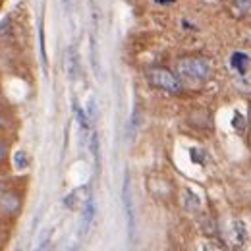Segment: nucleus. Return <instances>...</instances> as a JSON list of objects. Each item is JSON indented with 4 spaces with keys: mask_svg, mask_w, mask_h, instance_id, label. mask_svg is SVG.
Returning a JSON list of instances; mask_svg holds the SVG:
<instances>
[{
    "mask_svg": "<svg viewBox=\"0 0 251 251\" xmlns=\"http://www.w3.org/2000/svg\"><path fill=\"white\" fill-rule=\"evenodd\" d=\"M176 72L180 75V79H184L186 83H205L211 77V64L205 58L199 56H186L176 64Z\"/></svg>",
    "mask_w": 251,
    "mask_h": 251,
    "instance_id": "nucleus-1",
    "label": "nucleus"
},
{
    "mask_svg": "<svg viewBox=\"0 0 251 251\" xmlns=\"http://www.w3.org/2000/svg\"><path fill=\"white\" fill-rule=\"evenodd\" d=\"M147 81L160 91H166V93H180L182 91V81L180 77H176L170 70L166 68H151L147 72Z\"/></svg>",
    "mask_w": 251,
    "mask_h": 251,
    "instance_id": "nucleus-2",
    "label": "nucleus"
},
{
    "mask_svg": "<svg viewBox=\"0 0 251 251\" xmlns=\"http://www.w3.org/2000/svg\"><path fill=\"white\" fill-rule=\"evenodd\" d=\"M20 209V197L16 193L0 195V213L2 215H16Z\"/></svg>",
    "mask_w": 251,
    "mask_h": 251,
    "instance_id": "nucleus-3",
    "label": "nucleus"
},
{
    "mask_svg": "<svg viewBox=\"0 0 251 251\" xmlns=\"http://www.w3.org/2000/svg\"><path fill=\"white\" fill-rule=\"evenodd\" d=\"M250 64H251V58L248 52H240V50H238V52H234V54L230 56V66L236 70L238 75H244V74L248 72Z\"/></svg>",
    "mask_w": 251,
    "mask_h": 251,
    "instance_id": "nucleus-4",
    "label": "nucleus"
},
{
    "mask_svg": "<svg viewBox=\"0 0 251 251\" xmlns=\"http://www.w3.org/2000/svg\"><path fill=\"white\" fill-rule=\"evenodd\" d=\"M232 242L236 246H242L246 242V226H244V222H234L232 224Z\"/></svg>",
    "mask_w": 251,
    "mask_h": 251,
    "instance_id": "nucleus-5",
    "label": "nucleus"
},
{
    "mask_svg": "<svg viewBox=\"0 0 251 251\" xmlns=\"http://www.w3.org/2000/svg\"><path fill=\"white\" fill-rule=\"evenodd\" d=\"M184 201H186V209L188 211H195V209H199V199H197V195L191 191V189H186L184 191Z\"/></svg>",
    "mask_w": 251,
    "mask_h": 251,
    "instance_id": "nucleus-6",
    "label": "nucleus"
},
{
    "mask_svg": "<svg viewBox=\"0 0 251 251\" xmlns=\"http://www.w3.org/2000/svg\"><path fill=\"white\" fill-rule=\"evenodd\" d=\"M251 8V0H236L234 2V10L238 14H248Z\"/></svg>",
    "mask_w": 251,
    "mask_h": 251,
    "instance_id": "nucleus-7",
    "label": "nucleus"
},
{
    "mask_svg": "<svg viewBox=\"0 0 251 251\" xmlns=\"http://www.w3.org/2000/svg\"><path fill=\"white\" fill-rule=\"evenodd\" d=\"M244 120H246V118H244V116H240L238 112L234 114V126H236V129H238V131H242V129H244V126H246Z\"/></svg>",
    "mask_w": 251,
    "mask_h": 251,
    "instance_id": "nucleus-8",
    "label": "nucleus"
},
{
    "mask_svg": "<svg viewBox=\"0 0 251 251\" xmlns=\"http://www.w3.org/2000/svg\"><path fill=\"white\" fill-rule=\"evenodd\" d=\"M242 83H244L246 91H251V74H244L242 75Z\"/></svg>",
    "mask_w": 251,
    "mask_h": 251,
    "instance_id": "nucleus-9",
    "label": "nucleus"
},
{
    "mask_svg": "<svg viewBox=\"0 0 251 251\" xmlns=\"http://www.w3.org/2000/svg\"><path fill=\"white\" fill-rule=\"evenodd\" d=\"M6 155H8V145H6V141L0 139V162H4Z\"/></svg>",
    "mask_w": 251,
    "mask_h": 251,
    "instance_id": "nucleus-10",
    "label": "nucleus"
},
{
    "mask_svg": "<svg viewBox=\"0 0 251 251\" xmlns=\"http://www.w3.org/2000/svg\"><path fill=\"white\" fill-rule=\"evenodd\" d=\"M2 126H4V118H2V116H0V127H2Z\"/></svg>",
    "mask_w": 251,
    "mask_h": 251,
    "instance_id": "nucleus-11",
    "label": "nucleus"
}]
</instances>
